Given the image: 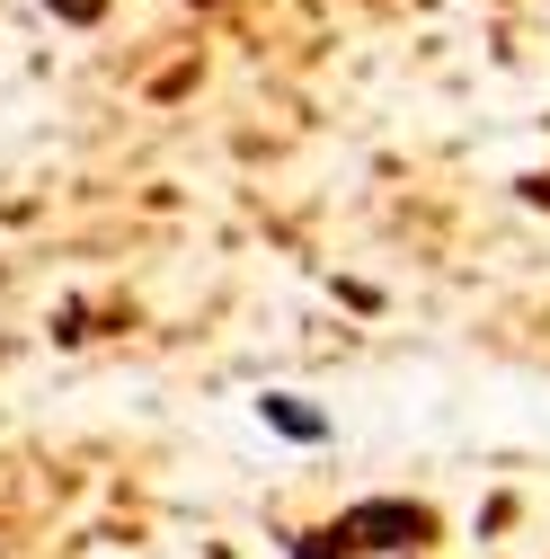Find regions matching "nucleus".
Masks as SVG:
<instances>
[{"label":"nucleus","mask_w":550,"mask_h":559,"mask_svg":"<svg viewBox=\"0 0 550 559\" xmlns=\"http://www.w3.org/2000/svg\"><path fill=\"white\" fill-rule=\"evenodd\" d=\"M258 417H266L275 436H294V444H328V417H320L311 400H294V391H266V400H258Z\"/></svg>","instance_id":"nucleus-2"},{"label":"nucleus","mask_w":550,"mask_h":559,"mask_svg":"<svg viewBox=\"0 0 550 559\" xmlns=\"http://www.w3.org/2000/svg\"><path fill=\"white\" fill-rule=\"evenodd\" d=\"M53 19H62V27H98L107 0H53Z\"/></svg>","instance_id":"nucleus-3"},{"label":"nucleus","mask_w":550,"mask_h":559,"mask_svg":"<svg viewBox=\"0 0 550 559\" xmlns=\"http://www.w3.org/2000/svg\"><path fill=\"white\" fill-rule=\"evenodd\" d=\"M427 542H435V507H418V498H364L347 515L294 533V559H391V550H427Z\"/></svg>","instance_id":"nucleus-1"}]
</instances>
